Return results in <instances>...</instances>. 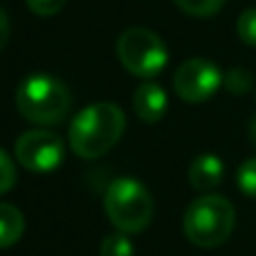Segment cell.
Returning a JSON list of instances; mask_svg holds the SVG:
<instances>
[{"mask_svg":"<svg viewBox=\"0 0 256 256\" xmlns=\"http://www.w3.org/2000/svg\"><path fill=\"white\" fill-rule=\"evenodd\" d=\"M126 117L120 106L110 102H99L84 108L72 120L68 142L72 153L84 160H97L112 148L124 135Z\"/></svg>","mask_w":256,"mask_h":256,"instance_id":"obj_1","label":"cell"},{"mask_svg":"<svg viewBox=\"0 0 256 256\" xmlns=\"http://www.w3.org/2000/svg\"><path fill=\"white\" fill-rule=\"evenodd\" d=\"M70 90L56 76L36 72L22 79L16 90V108L27 122L38 126H54L70 112Z\"/></svg>","mask_w":256,"mask_h":256,"instance_id":"obj_2","label":"cell"},{"mask_svg":"<svg viewBox=\"0 0 256 256\" xmlns=\"http://www.w3.org/2000/svg\"><path fill=\"white\" fill-rule=\"evenodd\" d=\"M236 225L234 204L222 196H200L186 207L182 230L198 248H218L232 236Z\"/></svg>","mask_w":256,"mask_h":256,"instance_id":"obj_3","label":"cell"},{"mask_svg":"<svg viewBox=\"0 0 256 256\" xmlns=\"http://www.w3.org/2000/svg\"><path fill=\"white\" fill-rule=\"evenodd\" d=\"M104 209L112 225L124 234H137L153 220L155 204L148 189L135 178H117L108 184Z\"/></svg>","mask_w":256,"mask_h":256,"instance_id":"obj_4","label":"cell"},{"mask_svg":"<svg viewBox=\"0 0 256 256\" xmlns=\"http://www.w3.org/2000/svg\"><path fill=\"white\" fill-rule=\"evenodd\" d=\"M117 58L130 74L153 79L166 68L168 52L155 32L146 27H130L117 38Z\"/></svg>","mask_w":256,"mask_h":256,"instance_id":"obj_5","label":"cell"},{"mask_svg":"<svg viewBox=\"0 0 256 256\" xmlns=\"http://www.w3.org/2000/svg\"><path fill=\"white\" fill-rule=\"evenodd\" d=\"M16 160L18 164L27 168V171H36V173H48L58 168V164L66 158V144L63 140L52 130H27L18 137L16 146Z\"/></svg>","mask_w":256,"mask_h":256,"instance_id":"obj_6","label":"cell"},{"mask_svg":"<svg viewBox=\"0 0 256 256\" xmlns=\"http://www.w3.org/2000/svg\"><path fill=\"white\" fill-rule=\"evenodd\" d=\"M222 72L207 58H189L173 74V88L180 99L189 104L207 102L222 86Z\"/></svg>","mask_w":256,"mask_h":256,"instance_id":"obj_7","label":"cell"},{"mask_svg":"<svg viewBox=\"0 0 256 256\" xmlns=\"http://www.w3.org/2000/svg\"><path fill=\"white\" fill-rule=\"evenodd\" d=\"M168 108V99H166V92H164L162 86L158 84H142L140 88L135 90V97H132V110L135 115L140 117L142 122L146 124H155L164 117Z\"/></svg>","mask_w":256,"mask_h":256,"instance_id":"obj_8","label":"cell"},{"mask_svg":"<svg viewBox=\"0 0 256 256\" xmlns=\"http://www.w3.org/2000/svg\"><path fill=\"white\" fill-rule=\"evenodd\" d=\"M222 176H225L222 160L212 153L198 155L189 166V182L198 191H212L214 186L220 184Z\"/></svg>","mask_w":256,"mask_h":256,"instance_id":"obj_9","label":"cell"},{"mask_svg":"<svg viewBox=\"0 0 256 256\" xmlns=\"http://www.w3.org/2000/svg\"><path fill=\"white\" fill-rule=\"evenodd\" d=\"M22 232H25V218L20 209L9 202H0V250L16 245Z\"/></svg>","mask_w":256,"mask_h":256,"instance_id":"obj_10","label":"cell"},{"mask_svg":"<svg viewBox=\"0 0 256 256\" xmlns=\"http://www.w3.org/2000/svg\"><path fill=\"white\" fill-rule=\"evenodd\" d=\"M132 252H135V248L124 232L108 234L102 240V256H132Z\"/></svg>","mask_w":256,"mask_h":256,"instance_id":"obj_11","label":"cell"},{"mask_svg":"<svg viewBox=\"0 0 256 256\" xmlns=\"http://www.w3.org/2000/svg\"><path fill=\"white\" fill-rule=\"evenodd\" d=\"M222 84L232 94H248L252 90V74L245 68H232L222 76Z\"/></svg>","mask_w":256,"mask_h":256,"instance_id":"obj_12","label":"cell"},{"mask_svg":"<svg viewBox=\"0 0 256 256\" xmlns=\"http://www.w3.org/2000/svg\"><path fill=\"white\" fill-rule=\"evenodd\" d=\"M173 2H176L182 12L191 14V16L204 18V16L216 14L218 9L222 7V2H225V0H173Z\"/></svg>","mask_w":256,"mask_h":256,"instance_id":"obj_13","label":"cell"},{"mask_svg":"<svg viewBox=\"0 0 256 256\" xmlns=\"http://www.w3.org/2000/svg\"><path fill=\"white\" fill-rule=\"evenodd\" d=\"M236 182L245 196L256 198V158H250L240 164L238 173H236Z\"/></svg>","mask_w":256,"mask_h":256,"instance_id":"obj_14","label":"cell"},{"mask_svg":"<svg viewBox=\"0 0 256 256\" xmlns=\"http://www.w3.org/2000/svg\"><path fill=\"white\" fill-rule=\"evenodd\" d=\"M236 32H238V38L243 43L256 48V9H245L238 16L236 22Z\"/></svg>","mask_w":256,"mask_h":256,"instance_id":"obj_15","label":"cell"},{"mask_svg":"<svg viewBox=\"0 0 256 256\" xmlns=\"http://www.w3.org/2000/svg\"><path fill=\"white\" fill-rule=\"evenodd\" d=\"M16 184V166L14 160L0 148V194H7Z\"/></svg>","mask_w":256,"mask_h":256,"instance_id":"obj_16","label":"cell"},{"mask_svg":"<svg viewBox=\"0 0 256 256\" xmlns=\"http://www.w3.org/2000/svg\"><path fill=\"white\" fill-rule=\"evenodd\" d=\"M25 2L30 7V12L36 14V16H54L66 7L68 0H25Z\"/></svg>","mask_w":256,"mask_h":256,"instance_id":"obj_17","label":"cell"},{"mask_svg":"<svg viewBox=\"0 0 256 256\" xmlns=\"http://www.w3.org/2000/svg\"><path fill=\"white\" fill-rule=\"evenodd\" d=\"M7 40H9V18L4 14V9L0 7V50L4 48Z\"/></svg>","mask_w":256,"mask_h":256,"instance_id":"obj_18","label":"cell"},{"mask_svg":"<svg viewBox=\"0 0 256 256\" xmlns=\"http://www.w3.org/2000/svg\"><path fill=\"white\" fill-rule=\"evenodd\" d=\"M250 140H252V144L256 146V117L250 122Z\"/></svg>","mask_w":256,"mask_h":256,"instance_id":"obj_19","label":"cell"}]
</instances>
